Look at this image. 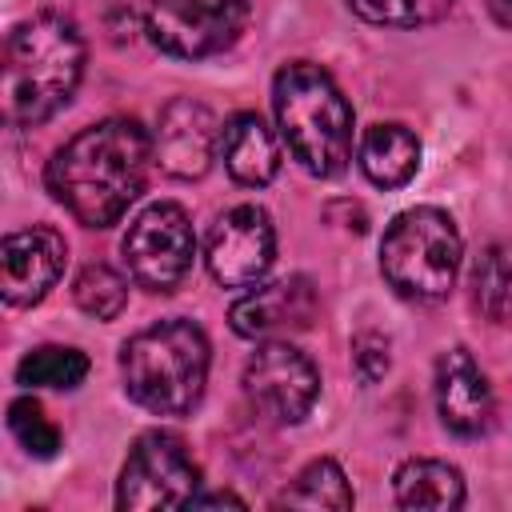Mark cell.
I'll list each match as a JSON object with an SVG mask.
<instances>
[{"label":"cell","mask_w":512,"mask_h":512,"mask_svg":"<svg viewBox=\"0 0 512 512\" xmlns=\"http://www.w3.org/2000/svg\"><path fill=\"white\" fill-rule=\"evenodd\" d=\"M152 156V136L132 116H108L80 128L48 160V192L84 228L116 224L128 204L144 192Z\"/></svg>","instance_id":"1"},{"label":"cell","mask_w":512,"mask_h":512,"mask_svg":"<svg viewBox=\"0 0 512 512\" xmlns=\"http://www.w3.org/2000/svg\"><path fill=\"white\" fill-rule=\"evenodd\" d=\"M388 364H392V344H388L384 332L364 328V332L352 336V376H356L364 388L380 384V380L388 376Z\"/></svg>","instance_id":"24"},{"label":"cell","mask_w":512,"mask_h":512,"mask_svg":"<svg viewBox=\"0 0 512 512\" xmlns=\"http://www.w3.org/2000/svg\"><path fill=\"white\" fill-rule=\"evenodd\" d=\"M68 260V244L56 228L32 224L20 232H8L0 244V292L8 308H32L40 304Z\"/></svg>","instance_id":"12"},{"label":"cell","mask_w":512,"mask_h":512,"mask_svg":"<svg viewBox=\"0 0 512 512\" xmlns=\"http://www.w3.org/2000/svg\"><path fill=\"white\" fill-rule=\"evenodd\" d=\"M356 160H360V172L376 184V188H404L416 168H420V140L412 128L404 124H372L364 128L360 136V148H356Z\"/></svg>","instance_id":"16"},{"label":"cell","mask_w":512,"mask_h":512,"mask_svg":"<svg viewBox=\"0 0 512 512\" xmlns=\"http://www.w3.org/2000/svg\"><path fill=\"white\" fill-rule=\"evenodd\" d=\"M484 4H488L492 20H496L500 28H508V32H512V0H484Z\"/></svg>","instance_id":"26"},{"label":"cell","mask_w":512,"mask_h":512,"mask_svg":"<svg viewBox=\"0 0 512 512\" xmlns=\"http://www.w3.org/2000/svg\"><path fill=\"white\" fill-rule=\"evenodd\" d=\"M8 432L16 436V444L28 456H40V460L56 456V448H60V428L44 416V408L32 396H20L8 404Z\"/></svg>","instance_id":"23"},{"label":"cell","mask_w":512,"mask_h":512,"mask_svg":"<svg viewBox=\"0 0 512 512\" xmlns=\"http://www.w3.org/2000/svg\"><path fill=\"white\" fill-rule=\"evenodd\" d=\"M244 396L268 420L300 424L320 396V372L288 340H264L244 364Z\"/></svg>","instance_id":"9"},{"label":"cell","mask_w":512,"mask_h":512,"mask_svg":"<svg viewBox=\"0 0 512 512\" xmlns=\"http://www.w3.org/2000/svg\"><path fill=\"white\" fill-rule=\"evenodd\" d=\"M472 304L492 324H512V244H488L468 272Z\"/></svg>","instance_id":"19"},{"label":"cell","mask_w":512,"mask_h":512,"mask_svg":"<svg viewBox=\"0 0 512 512\" xmlns=\"http://www.w3.org/2000/svg\"><path fill=\"white\" fill-rule=\"evenodd\" d=\"M212 504H236V508H244V500L236 492H196L188 508H212Z\"/></svg>","instance_id":"25"},{"label":"cell","mask_w":512,"mask_h":512,"mask_svg":"<svg viewBox=\"0 0 512 512\" xmlns=\"http://www.w3.org/2000/svg\"><path fill=\"white\" fill-rule=\"evenodd\" d=\"M88 376V356L72 344H40L32 352H24V360L16 364V380L24 388H80Z\"/></svg>","instance_id":"20"},{"label":"cell","mask_w":512,"mask_h":512,"mask_svg":"<svg viewBox=\"0 0 512 512\" xmlns=\"http://www.w3.org/2000/svg\"><path fill=\"white\" fill-rule=\"evenodd\" d=\"M492 384L464 344L436 360V412L452 436H480L492 424Z\"/></svg>","instance_id":"14"},{"label":"cell","mask_w":512,"mask_h":512,"mask_svg":"<svg viewBox=\"0 0 512 512\" xmlns=\"http://www.w3.org/2000/svg\"><path fill=\"white\" fill-rule=\"evenodd\" d=\"M392 496L400 508H460L464 504V476L456 464L448 460H428V456H412L396 468L392 476Z\"/></svg>","instance_id":"17"},{"label":"cell","mask_w":512,"mask_h":512,"mask_svg":"<svg viewBox=\"0 0 512 512\" xmlns=\"http://www.w3.org/2000/svg\"><path fill=\"white\" fill-rule=\"evenodd\" d=\"M220 152V124L208 104L192 96H172L152 132V156L156 164L176 180H200Z\"/></svg>","instance_id":"11"},{"label":"cell","mask_w":512,"mask_h":512,"mask_svg":"<svg viewBox=\"0 0 512 512\" xmlns=\"http://www.w3.org/2000/svg\"><path fill=\"white\" fill-rule=\"evenodd\" d=\"M72 300L96 320H116L128 308V280L108 264H88L72 280Z\"/></svg>","instance_id":"21"},{"label":"cell","mask_w":512,"mask_h":512,"mask_svg":"<svg viewBox=\"0 0 512 512\" xmlns=\"http://www.w3.org/2000/svg\"><path fill=\"white\" fill-rule=\"evenodd\" d=\"M128 276L148 288V292H176L184 284V276L192 272V256H196V232L192 220L180 204L172 200H156L148 204L124 232L120 240Z\"/></svg>","instance_id":"7"},{"label":"cell","mask_w":512,"mask_h":512,"mask_svg":"<svg viewBox=\"0 0 512 512\" xmlns=\"http://www.w3.org/2000/svg\"><path fill=\"white\" fill-rule=\"evenodd\" d=\"M356 504L352 484L344 476V468L332 456H320L312 464H304L296 472V480L276 496V508H332V512H348Z\"/></svg>","instance_id":"18"},{"label":"cell","mask_w":512,"mask_h":512,"mask_svg":"<svg viewBox=\"0 0 512 512\" xmlns=\"http://www.w3.org/2000/svg\"><path fill=\"white\" fill-rule=\"evenodd\" d=\"M276 260V228L260 204H236L208 228L204 264L224 288H252Z\"/></svg>","instance_id":"10"},{"label":"cell","mask_w":512,"mask_h":512,"mask_svg":"<svg viewBox=\"0 0 512 512\" xmlns=\"http://www.w3.org/2000/svg\"><path fill=\"white\" fill-rule=\"evenodd\" d=\"M460 232L444 208L420 204L392 216L380 240V272L408 300H444L460 276Z\"/></svg>","instance_id":"5"},{"label":"cell","mask_w":512,"mask_h":512,"mask_svg":"<svg viewBox=\"0 0 512 512\" xmlns=\"http://www.w3.org/2000/svg\"><path fill=\"white\" fill-rule=\"evenodd\" d=\"M84 36L72 16L40 8L24 16L4 40V120L36 128L52 120L80 88Z\"/></svg>","instance_id":"2"},{"label":"cell","mask_w":512,"mask_h":512,"mask_svg":"<svg viewBox=\"0 0 512 512\" xmlns=\"http://www.w3.org/2000/svg\"><path fill=\"white\" fill-rule=\"evenodd\" d=\"M220 156L228 176L244 188H264L280 172V144L256 112H236L220 128Z\"/></svg>","instance_id":"15"},{"label":"cell","mask_w":512,"mask_h":512,"mask_svg":"<svg viewBox=\"0 0 512 512\" xmlns=\"http://www.w3.org/2000/svg\"><path fill=\"white\" fill-rule=\"evenodd\" d=\"M196 492H200V464L180 432L148 428L132 440L116 480V508L124 512L188 508Z\"/></svg>","instance_id":"6"},{"label":"cell","mask_w":512,"mask_h":512,"mask_svg":"<svg viewBox=\"0 0 512 512\" xmlns=\"http://www.w3.org/2000/svg\"><path fill=\"white\" fill-rule=\"evenodd\" d=\"M456 0H348V8L380 28H424L452 12Z\"/></svg>","instance_id":"22"},{"label":"cell","mask_w":512,"mask_h":512,"mask_svg":"<svg viewBox=\"0 0 512 512\" xmlns=\"http://www.w3.org/2000/svg\"><path fill=\"white\" fill-rule=\"evenodd\" d=\"M272 108L280 124V140L292 160L320 180H332L352 160V104L340 84L308 60H292L272 80Z\"/></svg>","instance_id":"3"},{"label":"cell","mask_w":512,"mask_h":512,"mask_svg":"<svg viewBox=\"0 0 512 512\" xmlns=\"http://www.w3.org/2000/svg\"><path fill=\"white\" fill-rule=\"evenodd\" d=\"M208 336L200 324L172 316L140 328L120 348V376L124 392L156 412V416H184L200 404L208 384Z\"/></svg>","instance_id":"4"},{"label":"cell","mask_w":512,"mask_h":512,"mask_svg":"<svg viewBox=\"0 0 512 512\" xmlns=\"http://www.w3.org/2000/svg\"><path fill=\"white\" fill-rule=\"evenodd\" d=\"M248 24V0H148L144 32L164 56L208 60L228 52Z\"/></svg>","instance_id":"8"},{"label":"cell","mask_w":512,"mask_h":512,"mask_svg":"<svg viewBox=\"0 0 512 512\" xmlns=\"http://www.w3.org/2000/svg\"><path fill=\"white\" fill-rule=\"evenodd\" d=\"M316 288L308 276H284L272 284H260L256 292L240 296L228 308V324L244 340H284L292 332L312 328L316 320Z\"/></svg>","instance_id":"13"}]
</instances>
